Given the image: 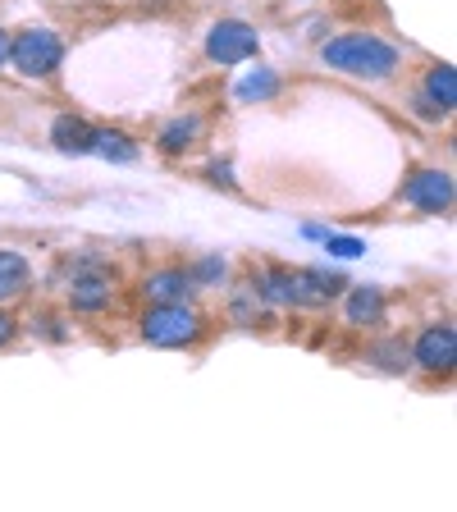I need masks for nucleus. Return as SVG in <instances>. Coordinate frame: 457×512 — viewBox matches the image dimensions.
Listing matches in <instances>:
<instances>
[{
  "label": "nucleus",
  "instance_id": "nucleus-16",
  "mask_svg": "<svg viewBox=\"0 0 457 512\" xmlns=\"http://www.w3.org/2000/svg\"><path fill=\"white\" fill-rule=\"evenodd\" d=\"M275 92H279V78L270 69H256V74H247L238 83V101H270Z\"/></svg>",
  "mask_w": 457,
  "mask_h": 512
},
{
  "label": "nucleus",
  "instance_id": "nucleus-18",
  "mask_svg": "<svg viewBox=\"0 0 457 512\" xmlns=\"http://www.w3.org/2000/svg\"><path fill=\"white\" fill-rule=\"evenodd\" d=\"M375 357H380L384 371H407V348L403 343H384V348H375Z\"/></svg>",
  "mask_w": 457,
  "mask_h": 512
},
{
  "label": "nucleus",
  "instance_id": "nucleus-17",
  "mask_svg": "<svg viewBox=\"0 0 457 512\" xmlns=\"http://www.w3.org/2000/svg\"><path fill=\"white\" fill-rule=\"evenodd\" d=\"M188 275H192V284H202V288L206 284H220V279H224V261H220V256H202Z\"/></svg>",
  "mask_w": 457,
  "mask_h": 512
},
{
  "label": "nucleus",
  "instance_id": "nucleus-10",
  "mask_svg": "<svg viewBox=\"0 0 457 512\" xmlns=\"http://www.w3.org/2000/svg\"><path fill=\"white\" fill-rule=\"evenodd\" d=\"M192 275L188 270H156V275L147 279V298L151 302H188L192 293Z\"/></svg>",
  "mask_w": 457,
  "mask_h": 512
},
{
  "label": "nucleus",
  "instance_id": "nucleus-7",
  "mask_svg": "<svg viewBox=\"0 0 457 512\" xmlns=\"http://www.w3.org/2000/svg\"><path fill=\"white\" fill-rule=\"evenodd\" d=\"M343 288L339 275H325V270H293V302L288 307H325Z\"/></svg>",
  "mask_w": 457,
  "mask_h": 512
},
{
  "label": "nucleus",
  "instance_id": "nucleus-1",
  "mask_svg": "<svg viewBox=\"0 0 457 512\" xmlns=\"http://www.w3.org/2000/svg\"><path fill=\"white\" fill-rule=\"evenodd\" d=\"M320 60L352 78H389L398 69V51L371 32H348V37H334V42L320 46Z\"/></svg>",
  "mask_w": 457,
  "mask_h": 512
},
{
  "label": "nucleus",
  "instance_id": "nucleus-3",
  "mask_svg": "<svg viewBox=\"0 0 457 512\" xmlns=\"http://www.w3.org/2000/svg\"><path fill=\"white\" fill-rule=\"evenodd\" d=\"M60 60H64V46H60V37L46 32V28H28V32H19V37L10 42V64L19 69V74H28V78L55 74Z\"/></svg>",
  "mask_w": 457,
  "mask_h": 512
},
{
  "label": "nucleus",
  "instance_id": "nucleus-8",
  "mask_svg": "<svg viewBox=\"0 0 457 512\" xmlns=\"http://www.w3.org/2000/svg\"><path fill=\"white\" fill-rule=\"evenodd\" d=\"M110 275H101V270L87 266L83 275H74V288H69V302H74V311H106L110 307Z\"/></svg>",
  "mask_w": 457,
  "mask_h": 512
},
{
  "label": "nucleus",
  "instance_id": "nucleus-14",
  "mask_svg": "<svg viewBox=\"0 0 457 512\" xmlns=\"http://www.w3.org/2000/svg\"><path fill=\"white\" fill-rule=\"evenodd\" d=\"M426 96L444 110V115L457 106V69L453 64H435V69H430L426 74Z\"/></svg>",
  "mask_w": 457,
  "mask_h": 512
},
{
  "label": "nucleus",
  "instance_id": "nucleus-15",
  "mask_svg": "<svg viewBox=\"0 0 457 512\" xmlns=\"http://www.w3.org/2000/svg\"><path fill=\"white\" fill-rule=\"evenodd\" d=\"M197 133H202V124H197V115L188 119H174L165 133H160V151H170V156H179V151H188L192 142H197Z\"/></svg>",
  "mask_w": 457,
  "mask_h": 512
},
{
  "label": "nucleus",
  "instance_id": "nucleus-20",
  "mask_svg": "<svg viewBox=\"0 0 457 512\" xmlns=\"http://www.w3.org/2000/svg\"><path fill=\"white\" fill-rule=\"evenodd\" d=\"M206 179L220 183V188H238V179H234V170H229V165H211V170H206Z\"/></svg>",
  "mask_w": 457,
  "mask_h": 512
},
{
  "label": "nucleus",
  "instance_id": "nucleus-9",
  "mask_svg": "<svg viewBox=\"0 0 457 512\" xmlns=\"http://www.w3.org/2000/svg\"><path fill=\"white\" fill-rule=\"evenodd\" d=\"M92 133L96 128L87 124V119H78V115H60L51 124V142L60 151H69V156H87V151H92Z\"/></svg>",
  "mask_w": 457,
  "mask_h": 512
},
{
  "label": "nucleus",
  "instance_id": "nucleus-23",
  "mask_svg": "<svg viewBox=\"0 0 457 512\" xmlns=\"http://www.w3.org/2000/svg\"><path fill=\"white\" fill-rule=\"evenodd\" d=\"M10 60V37H5V32H0V64Z\"/></svg>",
  "mask_w": 457,
  "mask_h": 512
},
{
  "label": "nucleus",
  "instance_id": "nucleus-2",
  "mask_svg": "<svg viewBox=\"0 0 457 512\" xmlns=\"http://www.w3.org/2000/svg\"><path fill=\"white\" fill-rule=\"evenodd\" d=\"M202 334V316L188 307V302H156V307L142 316V339L156 343V348H183Z\"/></svg>",
  "mask_w": 457,
  "mask_h": 512
},
{
  "label": "nucleus",
  "instance_id": "nucleus-13",
  "mask_svg": "<svg viewBox=\"0 0 457 512\" xmlns=\"http://www.w3.org/2000/svg\"><path fill=\"white\" fill-rule=\"evenodd\" d=\"M348 320H352V325H380V320H384V298H380V288H375V284L352 288V298H348Z\"/></svg>",
  "mask_w": 457,
  "mask_h": 512
},
{
  "label": "nucleus",
  "instance_id": "nucleus-12",
  "mask_svg": "<svg viewBox=\"0 0 457 512\" xmlns=\"http://www.w3.org/2000/svg\"><path fill=\"white\" fill-rule=\"evenodd\" d=\"M28 279H32L28 256L10 252V247H0V302H5V298H19L23 288H28Z\"/></svg>",
  "mask_w": 457,
  "mask_h": 512
},
{
  "label": "nucleus",
  "instance_id": "nucleus-11",
  "mask_svg": "<svg viewBox=\"0 0 457 512\" xmlns=\"http://www.w3.org/2000/svg\"><path fill=\"white\" fill-rule=\"evenodd\" d=\"M92 151L101 160H115V165H133V160H138V142L128 138V133H119V128H96Z\"/></svg>",
  "mask_w": 457,
  "mask_h": 512
},
{
  "label": "nucleus",
  "instance_id": "nucleus-5",
  "mask_svg": "<svg viewBox=\"0 0 457 512\" xmlns=\"http://www.w3.org/2000/svg\"><path fill=\"white\" fill-rule=\"evenodd\" d=\"M403 202L416 206L421 215H444L453 211V174L444 170H416L403 183Z\"/></svg>",
  "mask_w": 457,
  "mask_h": 512
},
{
  "label": "nucleus",
  "instance_id": "nucleus-4",
  "mask_svg": "<svg viewBox=\"0 0 457 512\" xmlns=\"http://www.w3.org/2000/svg\"><path fill=\"white\" fill-rule=\"evenodd\" d=\"M256 51H261L256 28H247V23H238V19H220L206 32V55H211L215 64H243V60H252Z\"/></svg>",
  "mask_w": 457,
  "mask_h": 512
},
{
  "label": "nucleus",
  "instance_id": "nucleus-19",
  "mask_svg": "<svg viewBox=\"0 0 457 512\" xmlns=\"http://www.w3.org/2000/svg\"><path fill=\"white\" fill-rule=\"evenodd\" d=\"M325 247H330L334 256H348V261H352V256H362V252H366L362 238H339V234H325Z\"/></svg>",
  "mask_w": 457,
  "mask_h": 512
},
{
  "label": "nucleus",
  "instance_id": "nucleus-22",
  "mask_svg": "<svg viewBox=\"0 0 457 512\" xmlns=\"http://www.w3.org/2000/svg\"><path fill=\"white\" fill-rule=\"evenodd\" d=\"M10 339H14V320L0 311V343H10Z\"/></svg>",
  "mask_w": 457,
  "mask_h": 512
},
{
  "label": "nucleus",
  "instance_id": "nucleus-21",
  "mask_svg": "<svg viewBox=\"0 0 457 512\" xmlns=\"http://www.w3.org/2000/svg\"><path fill=\"white\" fill-rule=\"evenodd\" d=\"M416 115H426V119H435V115H444V110L430 101V96H416Z\"/></svg>",
  "mask_w": 457,
  "mask_h": 512
},
{
  "label": "nucleus",
  "instance_id": "nucleus-6",
  "mask_svg": "<svg viewBox=\"0 0 457 512\" xmlns=\"http://www.w3.org/2000/svg\"><path fill=\"white\" fill-rule=\"evenodd\" d=\"M412 357L426 366V371H453V362H457V334H453V325H430V330L421 334V343H416Z\"/></svg>",
  "mask_w": 457,
  "mask_h": 512
}]
</instances>
